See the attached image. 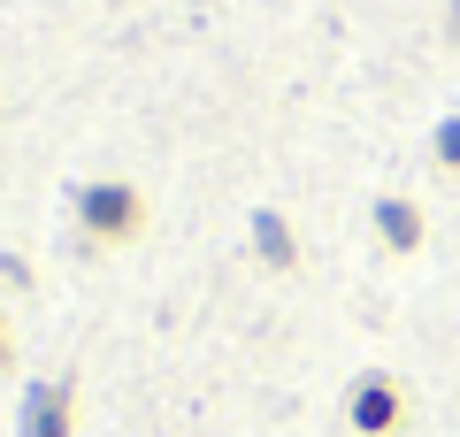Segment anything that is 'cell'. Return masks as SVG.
I'll return each instance as SVG.
<instances>
[{"label":"cell","mask_w":460,"mask_h":437,"mask_svg":"<svg viewBox=\"0 0 460 437\" xmlns=\"http://www.w3.org/2000/svg\"><path fill=\"white\" fill-rule=\"evenodd\" d=\"M77 215H84V230H93V238H131L138 223H146V200L131 192V184H93V192L77 200Z\"/></svg>","instance_id":"6da1fadb"},{"label":"cell","mask_w":460,"mask_h":437,"mask_svg":"<svg viewBox=\"0 0 460 437\" xmlns=\"http://www.w3.org/2000/svg\"><path fill=\"white\" fill-rule=\"evenodd\" d=\"M353 422H361L368 437L399 430V384H392V376H361V391H353Z\"/></svg>","instance_id":"7a4b0ae2"},{"label":"cell","mask_w":460,"mask_h":437,"mask_svg":"<svg viewBox=\"0 0 460 437\" xmlns=\"http://www.w3.org/2000/svg\"><path fill=\"white\" fill-rule=\"evenodd\" d=\"M376 230H384L392 245H414V238H422V215H414V200H384V208H376Z\"/></svg>","instance_id":"3957f363"},{"label":"cell","mask_w":460,"mask_h":437,"mask_svg":"<svg viewBox=\"0 0 460 437\" xmlns=\"http://www.w3.org/2000/svg\"><path fill=\"white\" fill-rule=\"evenodd\" d=\"M62 430H69V384H47L39 415H31V437H62Z\"/></svg>","instance_id":"277c9868"},{"label":"cell","mask_w":460,"mask_h":437,"mask_svg":"<svg viewBox=\"0 0 460 437\" xmlns=\"http://www.w3.org/2000/svg\"><path fill=\"white\" fill-rule=\"evenodd\" d=\"M253 238H261V254L277 261V269H292V230H284L277 215H261V223H253Z\"/></svg>","instance_id":"5b68a950"},{"label":"cell","mask_w":460,"mask_h":437,"mask_svg":"<svg viewBox=\"0 0 460 437\" xmlns=\"http://www.w3.org/2000/svg\"><path fill=\"white\" fill-rule=\"evenodd\" d=\"M438 162H445V169H460V123H445V130H438Z\"/></svg>","instance_id":"8992f818"},{"label":"cell","mask_w":460,"mask_h":437,"mask_svg":"<svg viewBox=\"0 0 460 437\" xmlns=\"http://www.w3.org/2000/svg\"><path fill=\"white\" fill-rule=\"evenodd\" d=\"M0 361H8V345H0Z\"/></svg>","instance_id":"52a82bcc"}]
</instances>
